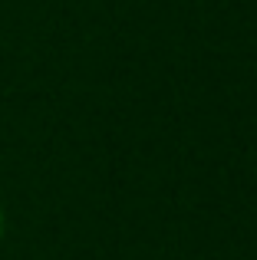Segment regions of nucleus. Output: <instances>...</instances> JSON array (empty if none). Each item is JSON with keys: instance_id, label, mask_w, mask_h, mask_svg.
I'll return each mask as SVG.
<instances>
[{"instance_id": "1", "label": "nucleus", "mask_w": 257, "mask_h": 260, "mask_svg": "<svg viewBox=\"0 0 257 260\" xmlns=\"http://www.w3.org/2000/svg\"><path fill=\"white\" fill-rule=\"evenodd\" d=\"M0 241H4V208H0Z\"/></svg>"}]
</instances>
